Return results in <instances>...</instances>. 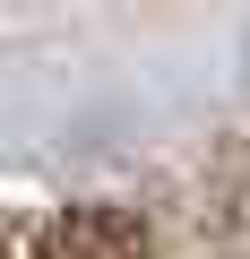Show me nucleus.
<instances>
[{"mask_svg":"<svg viewBox=\"0 0 250 259\" xmlns=\"http://www.w3.org/2000/svg\"><path fill=\"white\" fill-rule=\"evenodd\" d=\"M35 259H147V233L112 207H69V216L43 225Z\"/></svg>","mask_w":250,"mask_h":259,"instance_id":"f257e3e1","label":"nucleus"}]
</instances>
